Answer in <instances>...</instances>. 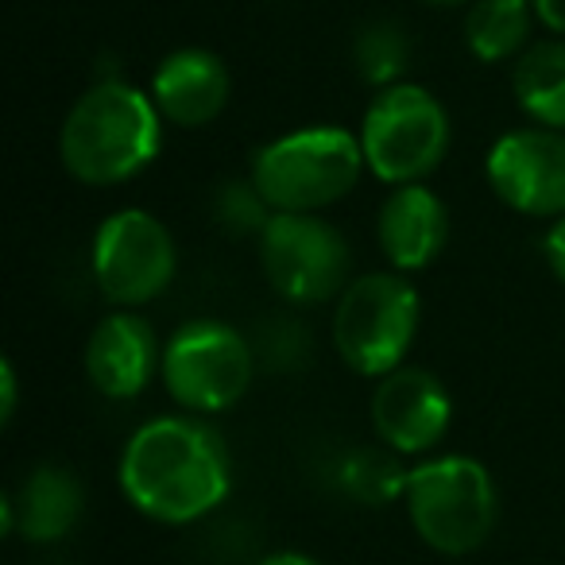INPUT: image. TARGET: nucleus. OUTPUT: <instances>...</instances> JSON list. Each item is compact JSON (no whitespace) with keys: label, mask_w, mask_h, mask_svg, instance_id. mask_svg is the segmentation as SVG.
Instances as JSON below:
<instances>
[{"label":"nucleus","mask_w":565,"mask_h":565,"mask_svg":"<svg viewBox=\"0 0 565 565\" xmlns=\"http://www.w3.org/2000/svg\"><path fill=\"white\" fill-rule=\"evenodd\" d=\"M228 454L198 418H156L128 438L120 488L140 515L167 526L210 515L228 495Z\"/></svg>","instance_id":"1"},{"label":"nucleus","mask_w":565,"mask_h":565,"mask_svg":"<svg viewBox=\"0 0 565 565\" xmlns=\"http://www.w3.org/2000/svg\"><path fill=\"white\" fill-rule=\"evenodd\" d=\"M159 105L128 82H97L74 102L58 132L63 167L86 186L128 182L159 156Z\"/></svg>","instance_id":"2"},{"label":"nucleus","mask_w":565,"mask_h":565,"mask_svg":"<svg viewBox=\"0 0 565 565\" xmlns=\"http://www.w3.org/2000/svg\"><path fill=\"white\" fill-rule=\"evenodd\" d=\"M361 136L345 128H299L264 143L252 159V186L271 213H318L341 202L364 171Z\"/></svg>","instance_id":"3"},{"label":"nucleus","mask_w":565,"mask_h":565,"mask_svg":"<svg viewBox=\"0 0 565 565\" xmlns=\"http://www.w3.org/2000/svg\"><path fill=\"white\" fill-rule=\"evenodd\" d=\"M407 511L418 539L449 557L472 554L500 519L495 480L477 457H434L407 477Z\"/></svg>","instance_id":"4"},{"label":"nucleus","mask_w":565,"mask_h":565,"mask_svg":"<svg viewBox=\"0 0 565 565\" xmlns=\"http://www.w3.org/2000/svg\"><path fill=\"white\" fill-rule=\"evenodd\" d=\"M418 295L403 275H361L341 291L333 310V345L356 376L384 380L387 372L403 369L418 333Z\"/></svg>","instance_id":"5"},{"label":"nucleus","mask_w":565,"mask_h":565,"mask_svg":"<svg viewBox=\"0 0 565 565\" xmlns=\"http://www.w3.org/2000/svg\"><path fill=\"white\" fill-rule=\"evenodd\" d=\"M364 163L380 182H423L449 151V117L434 94L411 82L380 89L361 125Z\"/></svg>","instance_id":"6"},{"label":"nucleus","mask_w":565,"mask_h":565,"mask_svg":"<svg viewBox=\"0 0 565 565\" xmlns=\"http://www.w3.org/2000/svg\"><path fill=\"white\" fill-rule=\"evenodd\" d=\"M264 275L287 302H330L349 287V244L318 213H271L259 228Z\"/></svg>","instance_id":"7"},{"label":"nucleus","mask_w":565,"mask_h":565,"mask_svg":"<svg viewBox=\"0 0 565 565\" xmlns=\"http://www.w3.org/2000/svg\"><path fill=\"white\" fill-rule=\"evenodd\" d=\"M159 372L174 403L198 415H217L236 407L248 392L252 349L233 326L198 318L167 341Z\"/></svg>","instance_id":"8"},{"label":"nucleus","mask_w":565,"mask_h":565,"mask_svg":"<svg viewBox=\"0 0 565 565\" xmlns=\"http://www.w3.org/2000/svg\"><path fill=\"white\" fill-rule=\"evenodd\" d=\"M179 252L159 217L120 210L102 221L94 241V279L113 307H143L171 287Z\"/></svg>","instance_id":"9"},{"label":"nucleus","mask_w":565,"mask_h":565,"mask_svg":"<svg viewBox=\"0 0 565 565\" xmlns=\"http://www.w3.org/2000/svg\"><path fill=\"white\" fill-rule=\"evenodd\" d=\"M495 198L526 217H565V136L557 128H519L488 151Z\"/></svg>","instance_id":"10"},{"label":"nucleus","mask_w":565,"mask_h":565,"mask_svg":"<svg viewBox=\"0 0 565 565\" xmlns=\"http://www.w3.org/2000/svg\"><path fill=\"white\" fill-rule=\"evenodd\" d=\"M454 403L441 380L426 369H395L376 384L372 395V426L380 441L395 454H426L449 430Z\"/></svg>","instance_id":"11"},{"label":"nucleus","mask_w":565,"mask_h":565,"mask_svg":"<svg viewBox=\"0 0 565 565\" xmlns=\"http://www.w3.org/2000/svg\"><path fill=\"white\" fill-rule=\"evenodd\" d=\"M156 369H163V349L140 315H109L97 322L86 345V376L109 399H136L151 384Z\"/></svg>","instance_id":"12"},{"label":"nucleus","mask_w":565,"mask_h":565,"mask_svg":"<svg viewBox=\"0 0 565 565\" xmlns=\"http://www.w3.org/2000/svg\"><path fill=\"white\" fill-rule=\"evenodd\" d=\"M151 102L179 128H202L221 117L228 102V71L213 51L182 47L156 66Z\"/></svg>","instance_id":"13"},{"label":"nucleus","mask_w":565,"mask_h":565,"mask_svg":"<svg viewBox=\"0 0 565 565\" xmlns=\"http://www.w3.org/2000/svg\"><path fill=\"white\" fill-rule=\"evenodd\" d=\"M376 236L392 267L418 271V267L434 264L446 248L449 213L434 190L407 182V186H395V194L380 205Z\"/></svg>","instance_id":"14"},{"label":"nucleus","mask_w":565,"mask_h":565,"mask_svg":"<svg viewBox=\"0 0 565 565\" xmlns=\"http://www.w3.org/2000/svg\"><path fill=\"white\" fill-rule=\"evenodd\" d=\"M86 492L78 477L58 465H40L28 480L4 500V534H24L28 542H58L78 526Z\"/></svg>","instance_id":"15"},{"label":"nucleus","mask_w":565,"mask_h":565,"mask_svg":"<svg viewBox=\"0 0 565 565\" xmlns=\"http://www.w3.org/2000/svg\"><path fill=\"white\" fill-rule=\"evenodd\" d=\"M511 86L526 117L565 132V43H539L519 55Z\"/></svg>","instance_id":"16"},{"label":"nucleus","mask_w":565,"mask_h":565,"mask_svg":"<svg viewBox=\"0 0 565 565\" xmlns=\"http://www.w3.org/2000/svg\"><path fill=\"white\" fill-rule=\"evenodd\" d=\"M531 9L526 0H477L465 17V43L480 63H500L523 51L531 32Z\"/></svg>","instance_id":"17"},{"label":"nucleus","mask_w":565,"mask_h":565,"mask_svg":"<svg viewBox=\"0 0 565 565\" xmlns=\"http://www.w3.org/2000/svg\"><path fill=\"white\" fill-rule=\"evenodd\" d=\"M407 477L392 454H380V449H353V454L341 461V492L356 503H392L399 492H407Z\"/></svg>","instance_id":"18"},{"label":"nucleus","mask_w":565,"mask_h":565,"mask_svg":"<svg viewBox=\"0 0 565 565\" xmlns=\"http://www.w3.org/2000/svg\"><path fill=\"white\" fill-rule=\"evenodd\" d=\"M407 58H411L407 35H403L395 24H387V20L364 24L361 35H356V43H353L356 74H361L369 86H384V89L395 86L399 74L407 71Z\"/></svg>","instance_id":"19"},{"label":"nucleus","mask_w":565,"mask_h":565,"mask_svg":"<svg viewBox=\"0 0 565 565\" xmlns=\"http://www.w3.org/2000/svg\"><path fill=\"white\" fill-rule=\"evenodd\" d=\"M542 252H546L550 271H554L557 279L565 282V217H557L554 225H550L546 241H542Z\"/></svg>","instance_id":"20"},{"label":"nucleus","mask_w":565,"mask_h":565,"mask_svg":"<svg viewBox=\"0 0 565 565\" xmlns=\"http://www.w3.org/2000/svg\"><path fill=\"white\" fill-rule=\"evenodd\" d=\"M0 392H4L0 418L12 423V415H17V369H12V361H0Z\"/></svg>","instance_id":"21"},{"label":"nucleus","mask_w":565,"mask_h":565,"mask_svg":"<svg viewBox=\"0 0 565 565\" xmlns=\"http://www.w3.org/2000/svg\"><path fill=\"white\" fill-rule=\"evenodd\" d=\"M534 12L546 28H554L557 35H565V0H531Z\"/></svg>","instance_id":"22"},{"label":"nucleus","mask_w":565,"mask_h":565,"mask_svg":"<svg viewBox=\"0 0 565 565\" xmlns=\"http://www.w3.org/2000/svg\"><path fill=\"white\" fill-rule=\"evenodd\" d=\"M256 565H318L315 557H307V554H295V550H287V554H271V557H264V562H256Z\"/></svg>","instance_id":"23"},{"label":"nucleus","mask_w":565,"mask_h":565,"mask_svg":"<svg viewBox=\"0 0 565 565\" xmlns=\"http://www.w3.org/2000/svg\"><path fill=\"white\" fill-rule=\"evenodd\" d=\"M423 4H461V0H423Z\"/></svg>","instance_id":"24"}]
</instances>
